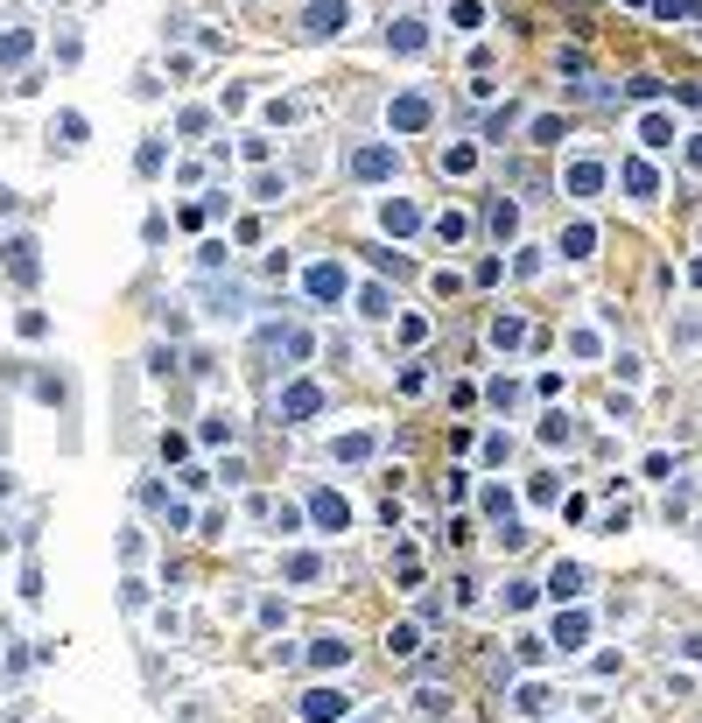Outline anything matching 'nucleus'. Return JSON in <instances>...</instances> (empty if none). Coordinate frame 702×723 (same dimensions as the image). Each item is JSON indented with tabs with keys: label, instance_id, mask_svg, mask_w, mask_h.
I'll return each instance as SVG.
<instances>
[{
	"label": "nucleus",
	"instance_id": "obj_1",
	"mask_svg": "<svg viewBox=\"0 0 702 723\" xmlns=\"http://www.w3.org/2000/svg\"><path fill=\"white\" fill-rule=\"evenodd\" d=\"M330 28H344V0H337V7H330V0L309 7V35H330Z\"/></svg>",
	"mask_w": 702,
	"mask_h": 723
},
{
	"label": "nucleus",
	"instance_id": "obj_2",
	"mask_svg": "<svg viewBox=\"0 0 702 723\" xmlns=\"http://www.w3.org/2000/svg\"><path fill=\"white\" fill-rule=\"evenodd\" d=\"M7 268H14V281H35V246L14 239V246H7Z\"/></svg>",
	"mask_w": 702,
	"mask_h": 723
},
{
	"label": "nucleus",
	"instance_id": "obj_3",
	"mask_svg": "<svg viewBox=\"0 0 702 723\" xmlns=\"http://www.w3.org/2000/svg\"><path fill=\"white\" fill-rule=\"evenodd\" d=\"M302 710H309V717H344V696H330V688H316V696H309Z\"/></svg>",
	"mask_w": 702,
	"mask_h": 723
},
{
	"label": "nucleus",
	"instance_id": "obj_4",
	"mask_svg": "<svg viewBox=\"0 0 702 723\" xmlns=\"http://www.w3.org/2000/svg\"><path fill=\"white\" fill-rule=\"evenodd\" d=\"M21 57H28V35H21V28H14V35H0V64H21Z\"/></svg>",
	"mask_w": 702,
	"mask_h": 723
}]
</instances>
